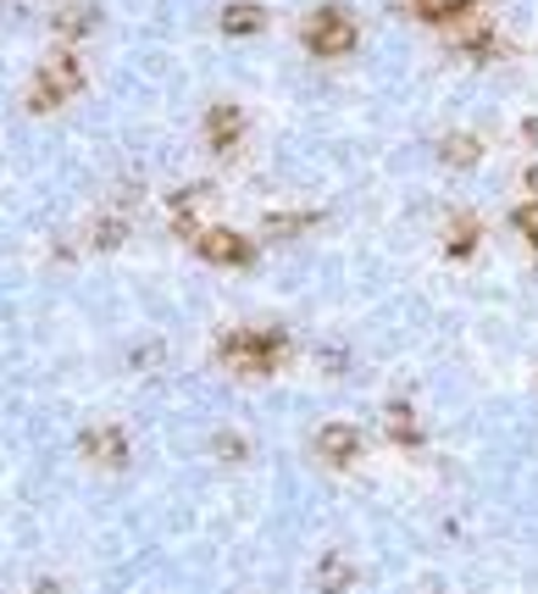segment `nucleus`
Segmentation results:
<instances>
[{
  "instance_id": "4",
  "label": "nucleus",
  "mask_w": 538,
  "mask_h": 594,
  "mask_svg": "<svg viewBox=\"0 0 538 594\" xmlns=\"http://www.w3.org/2000/svg\"><path fill=\"white\" fill-rule=\"evenodd\" d=\"M189 245H195V256L211 262V267H234V273H239V267L256 262V239H245V234L228 228V223H206Z\"/></svg>"
},
{
  "instance_id": "5",
  "label": "nucleus",
  "mask_w": 538,
  "mask_h": 594,
  "mask_svg": "<svg viewBox=\"0 0 538 594\" xmlns=\"http://www.w3.org/2000/svg\"><path fill=\"white\" fill-rule=\"evenodd\" d=\"M444 34H449V51H455L461 62H472V68H488V62H499V57H505V45H499V34L483 23V12L455 18Z\"/></svg>"
},
{
  "instance_id": "20",
  "label": "nucleus",
  "mask_w": 538,
  "mask_h": 594,
  "mask_svg": "<svg viewBox=\"0 0 538 594\" xmlns=\"http://www.w3.org/2000/svg\"><path fill=\"white\" fill-rule=\"evenodd\" d=\"M521 145L538 151V117H521Z\"/></svg>"
},
{
  "instance_id": "22",
  "label": "nucleus",
  "mask_w": 538,
  "mask_h": 594,
  "mask_svg": "<svg viewBox=\"0 0 538 594\" xmlns=\"http://www.w3.org/2000/svg\"><path fill=\"white\" fill-rule=\"evenodd\" d=\"M34 594H62V583H56V577H40V583H34Z\"/></svg>"
},
{
  "instance_id": "1",
  "label": "nucleus",
  "mask_w": 538,
  "mask_h": 594,
  "mask_svg": "<svg viewBox=\"0 0 538 594\" xmlns=\"http://www.w3.org/2000/svg\"><path fill=\"white\" fill-rule=\"evenodd\" d=\"M79 90H84L79 45H51V51H45V62L34 68V79H29L23 106H29V117H51V112H62Z\"/></svg>"
},
{
  "instance_id": "17",
  "label": "nucleus",
  "mask_w": 538,
  "mask_h": 594,
  "mask_svg": "<svg viewBox=\"0 0 538 594\" xmlns=\"http://www.w3.org/2000/svg\"><path fill=\"white\" fill-rule=\"evenodd\" d=\"M317 217H300V212H278V217H267V239H294V234H306Z\"/></svg>"
},
{
  "instance_id": "9",
  "label": "nucleus",
  "mask_w": 538,
  "mask_h": 594,
  "mask_svg": "<svg viewBox=\"0 0 538 594\" xmlns=\"http://www.w3.org/2000/svg\"><path fill=\"white\" fill-rule=\"evenodd\" d=\"M361 450H366V439H361L355 422H328V428H317V455H322L328 467H355Z\"/></svg>"
},
{
  "instance_id": "21",
  "label": "nucleus",
  "mask_w": 538,
  "mask_h": 594,
  "mask_svg": "<svg viewBox=\"0 0 538 594\" xmlns=\"http://www.w3.org/2000/svg\"><path fill=\"white\" fill-rule=\"evenodd\" d=\"M521 190H527V201H538V167H527V173H521Z\"/></svg>"
},
{
  "instance_id": "18",
  "label": "nucleus",
  "mask_w": 538,
  "mask_h": 594,
  "mask_svg": "<svg viewBox=\"0 0 538 594\" xmlns=\"http://www.w3.org/2000/svg\"><path fill=\"white\" fill-rule=\"evenodd\" d=\"M510 223H516V234H521V239H527V245L538 250V201H521Z\"/></svg>"
},
{
  "instance_id": "8",
  "label": "nucleus",
  "mask_w": 538,
  "mask_h": 594,
  "mask_svg": "<svg viewBox=\"0 0 538 594\" xmlns=\"http://www.w3.org/2000/svg\"><path fill=\"white\" fill-rule=\"evenodd\" d=\"M95 29H101V7H95V0H68V7H56V18H51L56 45H84Z\"/></svg>"
},
{
  "instance_id": "2",
  "label": "nucleus",
  "mask_w": 538,
  "mask_h": 594,
  "mask_svg": "<svg viewBox=\"0 0 538 594\" xmlns=\"http://www.w3.org/2000/svg\"><path fill=\"white\" fill-rule=\"evenodd\" d=\"M217 361L239 378H267L289 361V334L283 328H228L217 339Z\"/></svg>"
},
{
  "instance_id": "10",
  "label": "nucleus",
  "mask_w": 538,
  "mask_h": 594,
  "mask_svg": "<svg viewBox=\"0 0 538 594\" xmlns=\"http://www.w3.org/2000/svg\"><path fill=\"white\" fill-rule=\"evenodd\" d=\"M217 29H223V40H256L267 29V7H261V0H228Z\"/></svg>"
},
{
  "instance_id": "14",
  "label": "nucleus",
  "mask_w": 538,
  "mask_h": 594,
  "mask_svg": "<svg viewBox=\"0 0 538 594\" xmlns=\"http://www.w3.org/2000/svg\"><path fill=\"white\" fill-rule=\"evenodd\" d=\"M383 433H389V444H400V450H416V444H422V428H416L411 400H389V406H383Z\"/></svg>"
},
{
  "instance_id": "3",
  "label": "nucleus",
  "mask_w": 538,
  "mask_h": 594,
  "mask_svg": "<svg viewBox=\"0 0 538 594\" xmlns=\"http://www.w3.org/2000/svg\"><path fill=\"white\" fill-rule=\"evenodd\" d=\"M355 40H361V29H355V18L344 12V7H317L306 23H300V45L317 57V62H339V57H350L355 51Z\"/></svg>"
},
{
  "instance_id": "16",
  "label": "nucleus",
  "mask_w": 538,
  "mask_h": 594,
  "mask_svg": "<svg viewBox=\"0 0 538 594\" xmlns=\"http://www.w3.org/2000/svg\"><path fill=\"white\" fill-rule=\"evenodd\" d=\"M355 583V566L344 561V555H322V566H317V588L322 594H344Z\"/></svg>"
},
{
  "instance_id": "13",
  "label": "nucleus",
  "mask_w": 538,
  "mask_h": 594,
  "mask_svg": "<svg viewBox=\"0 0 538 594\" xmlns=\"http://www.w3.org/2000/svg\"><path fill=\"white\" fill-rule=\"evenodd\" d=\"M128 228H134V223H128V212H101V217H95V223L84 228V245L106 256V250L128 245Z\"/></svg>"
},
{
  "instance_id": "19",
  "label": "nucleus",
  "mask_w": 538,
  "mask_h": 594,
  "mask_svg": "<svg viewBox=\"0 0 538 594\" xmlns=\"http://www.w3.org/2000/svg\"><path fill=\"white\" fill-rule=\"evenodd\" d=\"M211 455H217V461H245L250 444H245L239 433H217V439H211Z\"/></svg>"
},
{
  "instance_id": "11",
  "label": "nucleus",
  "mask_w": 538,
  "mask_h": 594,
  "mask_svg": "<svg viewBox=\"0 0 538 594\" xmlns=\"http://www.w3.org/2000/svg\"><path fill=\"white\" fill-rule=\"evenodd\" d=\"M483 151H488L483 134H466V129H455V134H444V140L433 145V156H438L449 173H472V167L483 162Z\"/></svg>"
},
{
  "instance_id": "6",
  "label": "nucleus",
  "mask_w": 538,
  "mask_h": 594,
  "mask_svg": "<svg viewBox=\"0 0 538 594\" xmlns=\"http://www.w3.org/2000/svg\"><path fill=\"white\" fill-rule=\"evenodd\" d=\"M79 450H84V461H95V467H106V472H123L128 467V433L117 428V422H101V428H84L79 433Z\"/></svg>"
},
{
  "instance_id": "7",
  "label": "nucleus",
  "mask_w": 538,
  "mask_h": 594,
  "mask_svg": "<svg viewBox=\"0 0 538 594\" xmlns=\"http://www.w3.org/2000/svg\"><path fill=\"white\" fill-rule=\"evenodd\" d=\"M200 134H206L211 156H234V151L245 145V112H239L234 101H217V106L200 117Z\"/></svg>"
},
{
  "instance_id": "15",
  "label": "nucleus",
  "mask_w": 538,
  "mask_h": 594,
  "mask_svg": "<svg viewBox=\"0 0 538 594\" xmlns=\"http://www.w3.org/2000/svg\"><path fill=\"white\" fill-rule=\"evenodd\" d=\"M477 239H483V223H477L472 212H455V217H449V234H444V256H449V262H466V256L477 250Z\"/></svg>"
},
{
  "instance_id": "12",
  "label": "nucleus",
  "mask_w": 538,
  "mask_h": 594,
  "mask_svg": "<svg viewBox=\"0 0 538 594\" xmlns=\"http://www.w3.org/2000/svg\"><path fill=\"white\" fill-rule=\"evenodd\" d=\"M483 0H405V12L416 18V23H427V29H449L455 18H466V12H477Z\"/></svg>"
}]
</instances>
